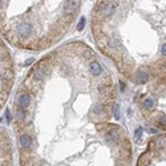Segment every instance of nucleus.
I'll return each instance as SVG.
<instances>
[{"instance_id": "nucleus-5", "label": "nucleus", "mask_w": 166, "mask_h": 166, "mask_svg": "<svg viewBox=\"0 0 166 166\" xmlns=\"http://www.w3.org/2000/svg\"><path fill=\"white\" fill-rule=\"evenodd\" d=\"M80 5V2H66L65 3V12H73Z\"/></svg>"}, {"instance_id": "nucleus-9", "label": "nucleus", "mask_w": 166, "mask_h": 166, "mask_svg": "<svg viewBox=\"0 0 166 166\" xmlns=\"http://www.w3.org/2000/svg\"><path fill=\"white\" fill-rule=\"evenodd\" d=\"M113 113H114V118L120 120V106L117 105V104L113 106Z\"/></svg>"}, {"instance_id": "nucleus-19", "label": "nucleus", "mask_w": 166, "mask_h": 166, "mask_svg": "<svg viewBox=\"0 0 166 166\" xmlns=\"http://www.w3.org/2000/svg\"><path fill=\"white\" fill-rule=\"evenodd\" d=\"M92 56V53L89 52V51H87V52H85V57H90Z\"/></svg>"}, {"instance_id": "nucleus-18", "label": "nucleus", "mask_w": 166, "mask_h": 166, "mask_svg": "<svg viewBox=\"0 0 166 166\" xmlns=\"http://www.w3.org/2000/svg\"><path fill=\"white\" fill-rule=\"evenodd\" d=\"M17 117H19V118H23V117H24V112H19V113H17Z\"/></svg>"}, {"instance_id": "nucleus-12", "label": "nucleus", "mask_w": 166, "mask_h": 166, "mask_svg": "<svg viewBox=\"0 0 166 166\" xmlns=\"http://www.w3.org/2000/svg\"><path fill=\"white\" fill-rule=\"evenodd\" d=\"M166 143V141H165V138L164 137H160L158 138V141H157V147H162Z\"/></svg>"}, {"instance_id": "nucleus-3", "label": "nucleus", "mask_w": 166, "mask_h": 166, "mask_svg": "<svg viewBox=\"0 0 166 166\" xmlns=\"http://www.w3.org/2000/svg\"><path fill=\"white\" fill-rule=\"evenodd\" d=\"M90 72H92V75H93V76H100V75H101L102 68L100 66V64H98L97 61H92V64H90Z\"/></svg>"}, {"instance_id": "nucleus-4", "label": "nucleus", "mask_w": 166, "mask_h": 166, "mask_svg": "<svg viewBox=\"0 0 166 166\" xmlns=\"http://www.w3.org/2000/svg\"><path fill=\"white\" fill-rule=\"evenodd\" d=\"M29 105V96L28 94H21L20 98H19V106L21 109H25L28 108Z\"/></svg>"}, {"instance_id": "nucleus-13", "label": "nucleus", "mask_w": 166, "mask_h": 166, "mask_svg": "<svg viewBox=\"0 0 166 166\" xmlns=\"http://www.w3.org/2000/svg\"><path fill=\"white\" fill-rule=\"evenodd\" d=\"M142 134V128H138L137 130H136V138L140 140V136Z\"/></svg>"}, {"instance_id": "nucleus-2", "label": "nucleus", "mask_w": 166, "mask_h": 166, "mask_svg": "<svg viewBox=\"0 0 166 166\" xmlns=\"http://www.w3.org/2000/svg\"><path fill=\"white\" fill-rule=\"evenodd\" d=\"M117 7V3H112V2H106L105 4H102V8H101V13L104 15V16H110L114 9H116Z\"/></svg>"}, {"instance_id": "nucleus-7", "label": "nucleus", "mask_w": 166, "mask_h": 166, "mask_svg": "<svg viewBox=\"0 0 166 166\" xmlns=\"http://www.w3.org/2000/svg\"><path fill=\"white\" fill-rule=\"evenodd\" d=\"M143 106H145L146 109H153L154 108V100L153 98H146L145 101H143Z\"/></svg>"}, {"instance_id": "nucleus-8", "label": "nucleus", "mask_w": 166, "mask_h": 166, "mask_svg": "<svg viewBox=\"0 0 166 166\" xmlns=\"http://www.w3.org/2000/svg\"><path fill=\"white\" fill-rule=\"evenodd\" d=\"M137 76H138V79H137L138 83H145V81L147 80V75L145 72H142V71H140Z\"/></svg>"}, {"instance_id": "nucleus-16", "label": "nucleus", "mask_w": 166, "mask_h": 166, "mask_svg": "<svg viewBox=\"0 0 166 166\" xmlns=\"http://www.w3.org/2000/svg\"><path fill=\"white\" fill-rule=\"evenodd\" d=\"M161 52H162V55H164V56H166V44H164V45H162Z\"/></svg>"}, {"instance_id": "nucleus-6", "label": "nucleus", "mask_w": 166, "mask_h": 166, "mask_svg": "<svg viewBox=\"0 0 166 166\" xmlns=\"http://www.w3.org/2000/svg\"><path fill=\"white\" fill-rule=\"evenodd\" d=\"M20 143H21V146L23 147H28V146H31L32 140L28 134H24V136H21L20 137Z\"/></svg>"}, {"instance_id": "nucleus-10", "label": "nucleus", "mask_w": 166, "mask_h": 166, "mask_svg": "<svg viewBox=\"0 0 166 166\" xmlns=\"http://www.w3.org/2000/svg\"><path fill=\"white\" fill-rule=\"evenodd\" d=\"M84 27H85V17H81L80 19V21H79V25H77V29H79V31H83L84 29Z\"/></svg>"}, {"instance_id": "nucleus-17", "label": "nucleus", "mask_w": 166, "mask_h": 166, "mask_svg": "<svg viewBox=\"0 0 166 166\" xmlns=\"http://www.w3.org/2000/svg\"><path fill=\"white\" fill-rule=\"evenodd\" d=\"M120 85H121V90L124 92V90H125V84L122 83V81H120Z\"/></svg>"}, {"instance_id": "nucleus-11", "label": "nucleus", "mask_w": 166, "mask_h": 166, "mask_svg": "<svg viewBox=\"0 0 166 166\" xmlns=\"http://www.w3.org/2000/svg\"><path fill=\"white\" fill-rule=\"evenodd\" d=\"M33 76H35V79H41V77H43V68L36 69L35 73H33Z\"/></svg>"}, {"instance_id": "nucleus-14", "label": "nucleus", "mask_w": 166, "mask_h": 166, "mask_svg": "<svg viewBox=\"0 0 166 166\" xmlns=\"http://www.w3.org/2000/svg\"><path fill=\"white\" fill-rule=\"evenodd\" d=\"M5 117H7V121L9 122V120H11V113H9V110H8V109L5 110Z\"/></svg>"}, {"instance_id": "nucleus-15", "label": "nucleus", "mask_w": 166, "mask_h": 166, "mask_svg": "<svg viewBox=\"0 0 166 166\" xmlns=\"http://www.w3.org/2000/svg\"><path fill=\"white\" fill-rule=\"evenodd\" d=\"M164 121H161L160 122V125H161V128H164V129H166V118H162Z\"/></svg>"}, {"instance_id": "nucleus-1", "label": "nucleus", "mask_w": 166, "mask_h": 166, "mask_svg": "<svg viewBox=\"0 0 166 166\" xmlns=\"http://www.w3.org/2000/svg\"><path fill=\"white\" fill-rule=\"evenodd\" d=\"M33 31V27L32 24L29 23H23L17 27V35L21 36V37H25V36H29Z\"/></svg>"}]
</instances>
